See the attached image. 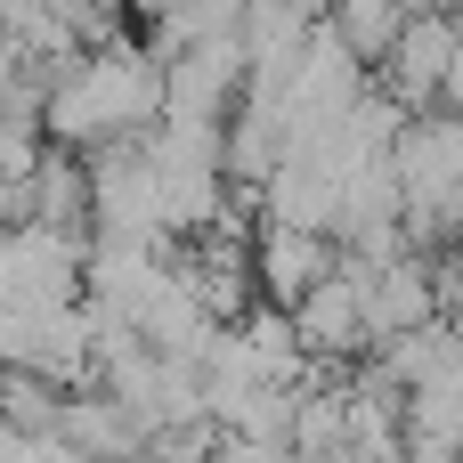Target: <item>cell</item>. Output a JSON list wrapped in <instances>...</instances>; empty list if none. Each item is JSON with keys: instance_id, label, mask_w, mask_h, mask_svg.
I'll return each mask as SVG.
<instances>
[{"instance_id": "obj_9", "label": "cell", "mask_w": 463, "mask_h": 463, "mask_svg": "<svg viewBox=\"0 0 463 463\" xmlns=\"http://www.w3.org/2000/svg\"><path fill=\"white\" fill-rule=\"evenodd\" d=\"M407 8H431V16H463V0H407Z\"/></svg>"}, {"instance_id": "obj_3", "label": "cell", "mask_w": 463, "mask_h": 463, "mask_svg": "<svg viewBox=\"0 0 463 463\" xmlns=\"http://www.w3.org/2000/svg\"><path fill=\"white\" fill-rule=\"evenodd\" d=\"M326 269H334V236L260 220V236H252V293H260L269 309H293V301H301Z\"/></svg>"}, {"instance_id": "obj_6", "label": "cell", "mask_w": 463, "mask_h": 463, "mask_svg": "<svg viewBox=\"0 0 463 463\" xmlns=\"http://www.w3.org/2000/svg\"><path fill=\"white\" fill-rule=\"evenodd\" d=\"M57 439H65L81 463H130L138 448H146V431H138V423H130L98 383H81V391L57 399Z\"/></svg>"}, {"instance_id": "obj_4", "label": "cell", "mask_w": 463, "mask_h": 463, "mask_svg": "<svg viewBox=\"0 0 463 463\" xmlns=\"http://www.w3.org/2000/svg\"><path fill=\"white\" fill-rule=\"evenodd\" d=\"M456 33H463V16L407 8L399 41L383 49V65H391V98H399V106H431V98H439V73H448V57H456Z\"/></svg>"}, {"instance_id": "obj_2", "label": "cell", "mask_w": 463, "mask_h": 463, "mask_svg": "<svg viewBox=\"0 0 463 463\" xmlns=\"http://www.w3.org/2000/svg\"><path fill=\"white\" fill-rule=\"evenodd\" d=\"M358 277H366V269H358L350 252H334V269H326V277L285 309L301 358H334V366H342V358L366 350V293H358Z\"/></svg>"}, {"instance_id": "obj_7", "label": "cell", "mask_w": 463, "mask_h": 463, "mask_svg": "<svg viewBox=\"0 0 463 463\" xmlns=\"http://www.w3.org/2000/svg\"><path fill=\"white\" fill-rule=\"evenodd\" d=\"M334 179L317 171V163H301V155H285L269 179H260V220H277V228H317V236H334Z\"/></svg>"}, {"instance_id": "obj_1", "label": "cell", "mask_w": 463, "mask_h": 463, "mask_svg": "<svg viewBox=\"0 0 463 463\" xmlns=\"http://www.w3.org/2000/svg\"><path fill=\"white\" fill-rule=\"evenodd\" d=\"M163 114V57L138 41H90L65 65H41V122L57 146L138 138Z\"/></svg>"}, {"instance_id": "obj_8", "label": "cell", "mask_w": 463, "mask_h": 463, "mask_svg": "<svg viewBox=\"0 0 463 463\" xmlns=\"http://www.w3.org/2000/svg\"><path fill=\"white\" fill-rule=\"evenodd\" d=\"M212 463H285L277 439H252V431H220L212 439Z\"/></svg>"}, {"instance_id": "obj_5", "label": "cell", "mask_w": 463, "mask_h": 463, "mask_svg": "<svg viewBox=\"0 0 463 463\" xmlns=\"http://www.w3.org/2000/svg\"><path fill=\"white\" fill-rule=\"evenodd\" d=\"M358 293H366V342H383V334H407V326L439 317V301H431V260H423V252L374 260V269L358 277Z\"/></svg>"}]
</instances>
